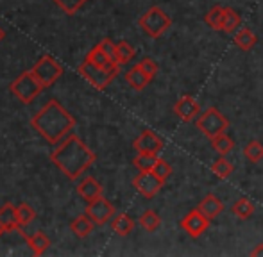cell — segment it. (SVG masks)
<instances>
[{
	"label": "cell",
	"mask_w": 263,
	"mask_h": 257,
	"mask_svg": "<svg viewBox=\"0 0 263 257\" xmlns=\"http://www.w3.org/2000/svg\"><path fill=\"white\" fill-rule=\"evenodd\" d=\"M50 159L70 181H77L91 164L95 163V154L88 148L83 143V139L77 134L70 132L58 146L52 154Z\"/></svg>",
	"instance_id": "6da1fadb"
},
{
	"label": "cell",
	"mask_w": 263,
	"mask_h": 257,
	"mask_svg": "<svg viewBox=\"0 0 263 257\" xmlns=\"http://www.w3.org/2000/svg\"><path fill=\"white\" fill-rule=\"evenodd\" d=\"M31 125L40 136L58 146L76 127V118L58 100H49L42 111L32 116Z\"/></svg>",
	"instance_id": "7a4b0ae2"
},
{
	"label": "cell",
	"mask_w": 263,
	"mask_h": 257,
	"mask_svg": "<svg viewBox=\"0 0 263 257\" xmlns=\"http://www.w3.org/2000/svg\"><path fill=\"white\" fill-rule=\"evenodd\" d=\"M138 25L145 36H149V38H153V39H158L170 29L172 20H170V16L161 7L153 6L138 18Z\"/></svg>",
	"instance_id": "3957f363"
},
{
	"label": "cell",
	"mask_w": 263,
	"mask_h": 257,
	"mask_svg": "<svg viewBox=\"0 0 263 257\" xmlns=\"http://www.w3.org/2000/svg\"><path fill=\"white\" fill-rule=\"evenodd\" d=\"M9 90L20 102H24V104H31V102L34 100L40 93H42V90H45V86L36 79V75L32 73V70H29V72L20 73V75L11 82Z\"/></svg>",
	"instance_id": "277c9868"
},
{
	"label": "cell",
	"mask_w": 263,
	"mask_h": 257,
	"mask_svg": "<svg viewBox=\"0 0 263 257\" xmlns=\"http://www.w3.org/2000/svg\"><path fill=\"white\" fill-rule=\"evenodd\" d=\"M195 125H197L199 131H201L202 134H204L206 138L211 141V139L217 138L218 134H224V132L228 131V128H229V120L226 118V116L222 115L217 108H210V109H206L204 113H201V115L197 116V120H195Z\"/></svg>",
	"instance_id": "5b68a950"
},
{
	"label": "cell",
	"mask_w": 263,
	"mask_h": 257,
	"mask_svg": "<svg viewBox=\"0 0 263 257\" xmlns=\"http://www.w3.org/2000/svg\"><path fill=\"white\" fill-rule=\"evenodd\" d=\"M118 70H120V66H117V68H102V66L93 65L88 59H84L83 65L79 66L81 75H83L91 86L97 88V90H104V88L109 86L111 80L118 75Z\"/></svg>",
	"instance_id": "8992f818"
},
{
	"label": "cell",
	"mask_w": 263,
	"mask_h": 257,
	"mask_svg": "<svg viewBox=\"0 0 263 257\" xmlns=\"http://www.w3.org/2000/svg\"><path fill=\"white\" fill-rule=\"evenodd\" d=\"M31 70H32V73L36 75V79H38L45 88L52 86L55 80L63 75L61 65H59L58 61H55L54 57H50V56H42L38 61H36V65L32 66Z\"/></svg>",
	"instance_id": "52a82bcc"
},
{
	"label": "cell",
	"mask_w": 263,
	"mask_h": 257,
	"mask_svg": "<svg viewBox=\"0 0 263 257\" xmlns=\"http://www.w3.org/2000/svg\"><path fill=\"white\" fill-rule=\"evenodd\" d=\"M210 222L211 220L208 218V216H204L197 207H195L183 216V220L179 222V225H181V229H183L184 232L192 238V240H199V238L208 230Z\"/></svg>",
	"instance_id": "ba28073f"
},
{
	"label": "cell",
	"mask_w": 263,
	"mask_h": 257,
	"mask_svg": "<svg viewBox=\"0 0 263 257\" xmlns=\"http://www.w3.org/2000/svg\"><path fill=\"white\" fill-rule=\"evenodd\" d=\"M165 182L158 177L154 172H140L135 179H133V186L136 188L142 197L145 198H154L159 193V189L163 188Z\"/></svg>",
	"instance_id": "9c48e42d"
},
{
	"label": "cell",
	"mask_w": 263,
	"mask_h": 257,
	"mask_svg": "<svg viewBox=\"0 0 263 257\" xmlns=\"http://www.w3.org/2000/svg\"><path fill=\"white\" fill-rule=\"evenodd\" d=\"M84 212L93 220L95 225H104L111 220V216H115V207L104 197H99L95 200L88 202V207Z\"/></svg>",
	"instance_id": "30bf717a"
},
{
	"label": "cell",
	"mask_w": 263,
	"mask_h": 257,
	"mask_svg": "<svg viewBox=\"0 0 263 257\" xmlns=\"http://www.w3.org/2000/svg\"><path fill=\"white\" fill-rule=\"evenodd\" d=\"M133 146L138 154H159L163 148V139L156 132L143 131L138 138L133 141Z\"/></svg>",
	"instance_id": "8fae6325"
},
{
	"label": "cell",
	"mask_w": 263,
	"mask_h": 257,
	"mask_svg": "<svg viewBox=\"0 0 263 257\" xmlns=\"http://www.w3.org/2000/svg\"><path fill=\"white\" fill-rule=\"evenodd\" d=\"M174 113H176L183 122L190 123L192 120H195L199 115H201V105H199V102L195 100L194 97L184 95V97H181L179 100L176 102V105H174Z\"/></svg>",
	"instance_id": "7c38bea8"
},
{
	"label": "cell",
	"mask_w": 263,
	"mask_h": 257,
	"mask_svg": "<svg viewBox=\"0 0 263 257\" xmlns=\"http://www.w3.org/2000/svg\"><path fill=\"white\" fill-rule=\"evenodd\" d=\"M197 209L204 216H208L210 220H213V218H217V216L220 215L222 211H224V202H222L220 198L217 197V195L210 193V195H206V197L202 198L201 202H199Z\"/></svg>",
	"instance_id": "4fadbf2b"
},
{
	"label": "cell",
	"mask_w": 263,
	"mask_h": 257,
	"mask_svg": "<svg viewBox=\"0 0 263 257\" xmlns=\"http://www.w3.org/2000/svg\"><path fill=\"white\" fill-rule=\"evenodd\" d=\"M0 227H2L6 232L9 230H16L20 227V220H18V212H16V205L13 204H4L0 207Z\"/></svg>",
	"instance_id": "5bb4252c"
},
{
	"label": "cell",
	"mask_w": 263,
	"mask_h": 257,
	"mask_svg": "<svg viewBox=\"0 0 263 257\" xmlns=\"http://www.w3.org/2000/svg\"><path fill=\"white\" fill-rule=\"evenodd\" d=\"M102 191H104V189H102L101 182H97L93 177L83 179V182L77 184V193L86 202H91V200H95V198L102 197Z\"/></svg>",
	"instance_id": "9a60e30c"
},
{
	"label": "cell",
	"mask_w": 263,
	"mask_h": 257,
	"mask_svg": "<svg viewBox=\"0 0 263 257\" xmlns=\"http://www.w3.org/2000/svg\"><path fill=\"white\" fill-rule=\"evenodd\" d=\"M125 80H127V84L133 88V90L142 91V90H145L147 84L151 82V77L143 72L142 66L135 65L131 70H127V72H125Z\"/></svg>",
	"instance_id": "2e32d148"
},
{
	"label": "cell",
	"mask_w": 263,
	"mask_h": 257,
	"mask_svg": "<svg viewBox=\"0 0 263 257\" xmlns=\"http://www.w3.org/2000/svg\"><path fill=\"white\" fill-rule=\"evenodd\" d=\"M93 227H95V222L86 215V212L77 216V218L70 223V230H72L77 238H81V240L90 236V234L93 232Z\"/></svg>",
	"instance_id": "e0dca14e"
},
{
	"label": "cell",
	"mask_w": 263,
	"mask_h": 257,
	"mask_svg": "<svg viewBox=\"0 0 263 257\" xmlns=\"http://www.w3.org/2000/svg\"><path fill=\"white\" fill-rule=\"evenodd\" d=\"M111 229H113V232L117 234V236L125 238L135 230V220L129 215H125V212H120V215L115 216L113 222H111Z\"/></svg>",
	"instance_id": "ac0fdd59"
},
{
	"label": "cell",
	"mask_w": 263,
	"mask_h": 257,
	"mask_svg": "<svg viewBox=\"0 0 263 257\" xmlns=\"http://www.w3.org/2000/svg\"><path fill=\"white\" fill-rule=\"evenodd\" d=\"M256 43H258V36L254 34L249 27L240 29V31L235 34V45L238 47L242 52H249V50H253L254 47H256Z\"/></svg>",
	"instance_id": "d6986e66"
},
{
	"label": "cell",
	"mask_w": 263,
	"mask_h": 257,
	"mask_svg": "<svg viewBox=\"0 0 263 257\" xmlns=\"http://www.w3.org/2000/svg\"><path fill=\"white\" fill-rule=\"evenodd\" d=\"M242 25V16L236 9L233 7H224V16H222V27L220 31L226 32V34H231L236 29Z\"/></svg>",
	"instance_id": "ffe728a7"
},
{
	"label": "cell",
	"mask_w": 263,
	"mask_h": 257,
	"mask_svg": "<svg viewBox=\"0 0 263 257\" xmlns=\"http://www.w3.org/2000/svg\"><path fill=\"white\" fill-rule=\"evenodd\" d=\"M25 240H27V245L31 247V250H32V254H34V255H43L50 247L49 236H47V234H43V232H34L32 236L25 238Z\"/></svg>",
	"instance_id": "44dd1931"
},
{
	"label": "cell",
	"mask_w": 263,
	"mask_h": 257,
	"mask_svg": "<svg viewBox=\"0 0 263 257\" xmlns=\"http://www.w3.org/2000/svg\"><path fill=\"white\" fill-rule=\"evenodd\" d=\"M254 211H256L254 204L249 200V198H246V197L238 198V200H236L235 204H233V207H231V212L236 216V218H240V220H249V218H253Z\"/></svg>",
	"instance_id": "7402d4cb"
},
{
	"label": "cell",
	"mask_w": 263,
	"mask_h": 257,
	"mask_svg": "<svg viewBox=\"0 0 263 257\" xmlns=\"http://www.w3.org/2000/svg\"><path fill=\"white\" fill-rule=\"evenodd\" d=\"M86 59L91 61V63L97 65V66H102V68H117V66H120L117 61H113L111 57H107L106 54L102 52V49L99 45H95L93 49L88 52Z\"/></svg>",
	"instance_id": "603a6c76"
},
{
	"label": "cell",
	"mask_w": 263,
	"mask_h": 257,
	"mask_svg": "<svg viewBox=\"0 0 263 257\" xmlns=\"http://www.w3.org/2000/svg\"><path fill=\"white\" fill-rule=\"evenodd\" d=\"M140 225H142V229L147 230V232H156L159 229V225H161V216H159L154 209H147V211H143L142 216H140Z\"/></svg>",
	"instance_id": "cb8c5ba5"
},
{
	"label": "cell",
	"mask_w": 263,
	"mask_h": 257,
	"mask_svg": "<svg viewBox=\"0 0 263 257\" xmlns=\"http://www.w3.org/2000/svg\"><path fill=\"white\" fill-rule=\"evenodd\" d=\"M243 156L249 163L256 164L263 161V143L258 141V139H251L246 146H243Z\"/></svg>",
	"instance_id": "d4e9b609"
},
{
	"label": "cell",
	"mask_w": 263,
	"mask_h": 257,
	"mask_svg": "<svg viewBox=\"0 0 263 257\" xmlns=\"http://www.w3.org/2000/svg\"><path fill=\"white\" fill-rule=\"evenodd\" d=\"M211 146H213V150L218 156H228V154L235 148V141L224 132V134H218L217 138L211 139Z\"/></svg>",
	"instance_id": "484cf974"
},
{
	"label": "cell",
	"mask_w": 263,
	"mask_h": 257,
	"mask_svg": "<svg viewBox=\"0 0 263 257\" xmlns=\"http://www.w3.org/2000/svg\"><path fill=\"white\" fill-rule=\"evenodd\" d=\"M158 159H159L158 154H138V156L133 159V164H135L140 172H153Z\"/></svg>",
	"instance_id": "4316f807"
},
{
	"label": "cell",
	"mask_w": 263,
	"mask_h": 257,
	"mask_svg": "<svg viewBox=\"0 0 263 257\" xmlns=\"http://www.w3.org/2000/svg\"><path fill=\"white\" fill-rule=\"evenodd\" d=\"M135 47L131 45V43L129 41H118L117 43V63L118 65H127L129 61L133 59V57H135Z\"/></svg>",
	"instance_id": "83f0119b"
},
{
	"label": "cell",
	"mask_w": 263,
	"mask_h": 257,
	"mask_svg": "<svg viewBox=\"0 0 263 257\" xmlns=\"http://www.w3.org/2000/svg\"><path fill=\"white\" fill-rule=\"evenodd\" d=\"M211 172H213V175L217 179L224 181V179H228L229 175L233 174V164L229 163L226 157H218V159L215 161L213 164H211Z\"/></svg>",
	"instance_id": "f1b7e54d"
},
{
	"label": "cell",
	"mask_w": 263,
	"mask_h": 257,
	"mask_svg": "<svg viewBox=\"0 0 263 257\" xmlns=\"http://www.w3.org/2000/svg\"><path fill=\"white\" fill-rule=\"evenodd\" d=\"M222 16H224V7L220 6H213L211 9L206 13L204 22L208 27H211L213 31H220L222 27Z\"/></svg>",
	"instance_id": "f546056e"
},
{
	"label": "cell",
	"mask_w": 263,
	"mask_h": 257,
	"mask_svg": "<svg viewBox=\"0 0 263 257\" xmlns=\"http://www.w3.org/2000/svg\"><path fill=\"white\" fill-rule=\"evenodd\" d=\"M16 212H18V220H20L22 227L29 225V223L36 218V211L29 204H25V202H20V204L16 205Z\"/></svg>",
	"instance_id": "4dcf8cb0"
},
{
	"label": "cell",
	"mask_w": 263,
	"mask_h": 257,
	"mask_svg": "<svg viewBox=\"0 0 263 257\" xmlns=\"http://www.w3.org/2000/svg\"><path fill=\"white\" fill-rule=\"evenodd\" d=\"M54 2L58 4L66 14H76L77 11L83 7V4L88 2V0H54Z\"/></svg>",
	"instance_id": "1f68e13d"
},
{
	"label": "cell",
	"mask_w": 263,
	"mask_h": 257,
	"mask_svg": "<svg viewBox=\"0 0 263 257\" xmlns=\"http://www.w3.org/2000/svg\"><path fill=\"white\" fill-rule=\"evenodd\" d=\"M153 172L158 175L159 179H161L163 182H166V179H168L170 175H172V166H170V164L166 163L165 159H161V157H159L158 163H156V166L153 168Z\"/></svg>",
	"instance_id": "d6a6232c"
},
{
	"label": "cell",
	"mask_w": 263,
	"mask_h": 257,
	"mask_svg": "<svg viewBox=\"0 0 263 257\" xmlns=\"http://www.w3.org/2000/svg\"><path fill=\"white\" fill-rule=\"evenodd\" d=\"M138 65L142 66V70H143V72H145L147 75L151 77V80H153L154 77L158 75V70H159V66H158L156 61L153 59V57H143V59L140 61Z\"/></svg>",
	"instance_id": "836d02e7"
},
{
	"label": "cell",
	"mask_w": 263,
	"mask_h": 257,
	"mask_svg": "<svg viewBox=\"0 0 263 257\" xmlns=\"http://www.w3.org/2000/svg\"><path fill=\"white\" fill-rule=\"evenodd\" d=\"M99 47H101L102 52H104L107 57H111L113 61H117V43H113L109 38H106L99 43Z\"/></svg>",
	"instance_id": "e575fe53"
},
{
	"label": "cell",
	"mask_w": 263,
	"mask_h": 257,
	"mask_svg": "<svg viewBox=\"0 0 263 257\" xmlns=\"http://www.w3.org/2000/svg\"><path fill=\"white\" fill-rule=\"evenodd\" d=\"M251 255H253V257H263V243H258L256 247L253 248Z\"/></svg>",
	"instance_id": "d590c367"
},
{
	"label": "cell",
	"mask_w": 263,
	"mask_h": 257,
	"mask_svg": "<svg viewBox=\"0 0 263 257\" xmlns=\"http://www.w3.org/2000/svg\"><path fill=\"white\" fill-rule=\"evenodd\" d=\"M4 39V31H2V27H0V41Z\"/></svg>",
	"instance_id": "8d00e7d4"
},
{
	"label": "cell",
	"mask_w": 263,
	"mask_h": 257,
	"mask_svg": "<svg viewBox=\"0 0 263 257\" xmlns=\"http://www.w3.org/2000/svg\"><path fill=\"white\" fill-rule=\"evenodd\" d=\"M4 232H6V230H4V229H2V227H0V236H2V234H4Z\"/></svg>",
	"instance_id": "74e56055"
}]
</instances>
